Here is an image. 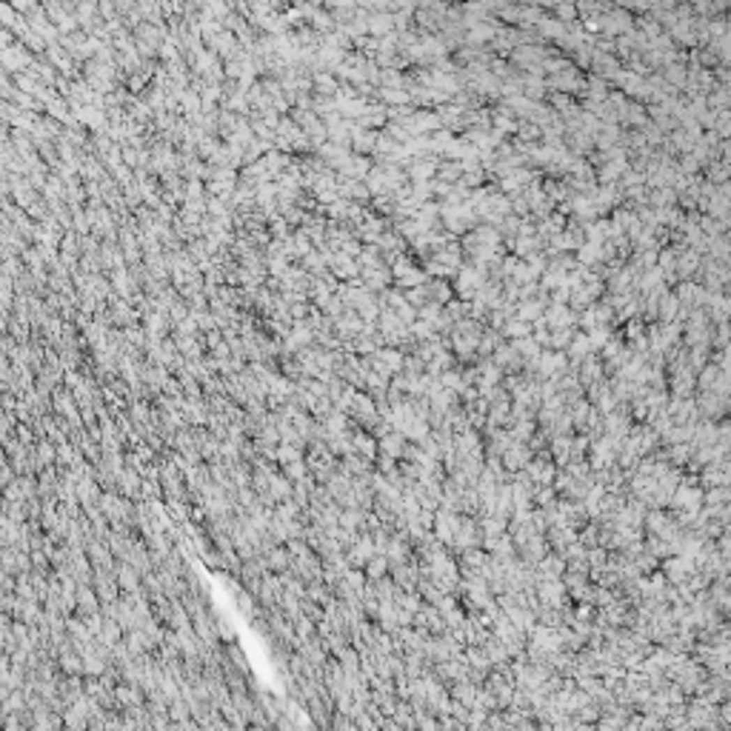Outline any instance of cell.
<instances>
[{"label":"cell","instance_id":"1","mask_svg":"<svg viewBox=\"0 0 731 731\" xmlns=\"http://www.w3.org/2000/svg\"><path fill=\"white\" fill-rule=\"evenodd\" d=\"M634 29V17L620 6H605V12L600 15V35L603 38H623Z\"/></svg>","mask_w":731,"mask_h":731},{"label":"cell","instance_id":"2","mask_svg":"<svg viewBox=\"0 0 731 731\" xmlns=\"http://www.w3.org/2000/svg\"><path fill=\"white\" fill-rule=\"evenodd\" d=\"M437 166H440V158H437V155H425V158L414 160V163L406 169L409 186H417V183H432L435 174H437Z\"/></svg>","mask_w":731,"mask_h":731},{"label":"cell","instance_id":"3","mask_svg":"<svg viewBox=\"0 0 731 731\" xmlns=\"http://www.w3.org/2000/svg\"><path fill=\"white\" fill-rule=\"evenodd\" d=\"M389 283H391V271H389V266H377V269H360V286H363L366 292H372V294H377V292H386V289H389Z\"/></svg>","mask_w":731,"mask_h":731},{"label":"cell","instance_id":"4","mask_svg":"<svg viewBox=\"0 0 731 731\" xmlns=\"http://www.w3.org/2000/svg\"><path fill=\"white\" fill-rule=\"evenodd\" d=\"M577 380H580V386H594L603 380V360L597 354H589L580 366H577Z\"/></svg>","mask_w":731,"mask_h":731},{"label":"cell","instance_id":"5","mask_svg":"<svg viewBox=\"0 0 731 731\" xmlns=\"http://www.w3.org/2000/svg\"><path fill=\"white\" fill-rule=\"evenodd\" d=\"M372 160L369 158H360V155H352V160L338 172V180H366V174L372 172Z\"/></svg>","mask_w":731,"mask_h":731},{"label":"cell","instance_id":"6","mask_svg":"<svg viewBox=\"0 0 731 731\" xmlns=\"http://www.w3.org/2000/svg\"><path fill=\"white\" fill-rule=\"evenodd\" d=\"M620 140H623L620 126H600L597 135H594V151H608V149L620 146Z\"/></svg>","mask_w":731,"mask_h":731},{"label":"cell","instance_id":"7","mask_svg":"<svg viewBox=\"0 0 731 731\" xmlns=\"http://www.w3.org/2000/svg\"><path fill=\"white\" fill-rule=\"evenodd\" d=\"M677 312H680V300L675 297L672 289H668V292L660 297V303H657V320H660V323H675V320H677Z\"/></svg>","mask_w":731,"mask_h":731},{"label":"cell","instance_id":"8","mask_svg":"<svg viewBox=\"0 0 731 731\" xmlns=\"http://www.w3.org/2000/svg\"><path fill=\"white\" fill-rule=\"evenodd\" d=\"M463 177V166L460 163H454V160H440V166H437V174H435V180L437 183H446V186H454L457 180Z\"/></svg>","mask_w":731,"mask_h":731},{"label":"cell","instance_id":"9","mask_svg":"<svg viewBox=\"0 0 731 731\" xmlns=\"http://www.w3.org/2000/svg\"><path fill=\"white\" fill-rule=\"evenodd\" d=\"M677 206V195L672 189H649V209H672Z\"/></svg>","mask_w":731,"mask_h":731},{"label":"cell","instance_id":"10","mask_svg":"<svg viewBox=\"0 0 731 731\" xmlns=\"http://www.w3.org/2000/svg\"><path fill=\"white\" fill-rule=\"evenodd\" d=\"M577 329H552V338H548V352H566L568 343L574 340Z\"/></svg>","mask_w":731,"mask_h":731},{"label":"cell","instance_id":"11","mask_svg":"<svg viewBox=\"0 0 731 731\" xmlns=\"http://www.w3.org/2000/svg\"><path fill=\"white\" fill-rule=\"evenodd\" d=\"M380 446H383L389 454H400V449H403V443H400V437H398V435H389V437H383V440H380Z\"/></svg>","mask_w":731,"mask_h":731}]
</instances>
